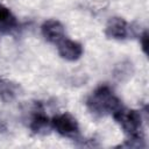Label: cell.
<instances>
[{
  "label": "cell",
  "mask_w": 149,
  "mask_h": 149,
  "mask_svg": "<svg viewBox=\"0 0 149 149\" xmlns=\"http://www.w3.org/2000/svg\"><path fill=\"white\" fill-rule=\"evenodd\" d=\"M19 23L9 8L0 5V33L9 34L17 28Z\"/></svg>",
  "instance_id": "obj_9"
},
{
  "label": "cell",
  "mask_w": 149,
  "mask_h": 149,
  "mask_svg": "<svg viewBox=\"0 0 149 149\" xmlns=\"http://www.w3.org/2000/svg\"><path fill=\"white\" fill-rule=\"evenodd\" d=\"M86 106L94 116L101 118L107 114L112 115L122 104L108 85H100L88 95Z\"/></svg>",
  "instance_id": "obj_1"
},
{
  "label": "cell",
  "mask_w": 149,
  "mask_h": 149,
  "mask_svg": "<svg viewBox=\"0 0 149 149\" xmlns=\"http://www.w3.org/2000/svg\"><path fill=\"white\" fill-rule=\"evenodd\" d=\"M112 116L121 129L128 135V139H144L141 112L121 106L112 114Z\"/></svg>",
  "instance_id": "obj_2"
},
{
  "label": "cell",
  "mask_w": 149,
  "mask_h": 149,
  "mask_svg": "<svg viewBox=\"0 0 149 149\" xmlns=\"http://www.w3.org/2000/svg\"><path fill=\"white\" fill-rule=\"evenodd\" d=\"M21 94L22 87L20 84L9 79L0 78V99L3 102H12Z\"/></svg>",
  "instance_id": "obj_8"
},
{
  "label": "cell",
  "mask_w": 149,
  "mask_h": 149,
  "mask_svg": "<svg viewBox=\"0 0 149 149\" xmlns=\"http://www.w3.org/2000/svg\"><path fill=\"white\" fill-rule=\"evenodd\" d=\"M49 125H50V121L45 114L42 102L36 101L31 109V116H30V123H29L31 132L35 134H44L49 128Z\"/></svg>",
  "instance_id": "obj_5"
},
{
  "label": "cell",
  "mask_w": 149,
  "mask_h": 149,
  "mask_svg": "<svg viewBox=\"0 0 149 149\" xmlns=\"http://www.w3.org/2000/svg\"><path fill=\"white\" fill-rule=\"evenodd\" d=\"M51 127L62 136L69 137V139H77L80 134L79 132V125L76 118L65 112L55 115L50 121Z\"/></svg>",
  "instance_id": "obj_3"
},
{
  "label": "cell",
  "mask_w": 149,
  "mask_h": 149,
  "mask_svg": "<svg viewBox=\"0 0 149 149\" xmlns=\"http://www.w3.org/2000/svg\"><path fill=\"white\" fill-rule=\"evenodd\" d=\"M140 43H141L142 51L147 55L148 54V30H144L140 35Z\"/></svg>",
  "instance_id": "obj_11"
},
{
  "label": "cell",
  "mask_w": 149,
  "mask_h": 149,
  "mask_svg": "<svg viewBox=\"0 0 149 149\" xmlns=\"http://www.w3.org/2000/svg\"><path fill=\"white\" fill-rule=\"evenodd\" d=\"M105 35L108 38L123 41L129 36V26L127 21L122 17H119V16L111 17L106 24Z\"/></svg>",
  "instance_id": "obj_6"
},
{
  "label": "cell",
  "mask_w": 149,
  "mask_h": 149,
  "mask_svg": "<svg viewBox=\"0 0 149 149\" xmlns=\"http://www.w3.org/2000/svg\"><path fill=\"white\" fill-rule=\"evenodd\" d=\"M57 50L59 56L69 62H74L79 59L84 52L83 45L79 42L69 38H63L59 43H57Z\"/></svg>",
  "instance_id": "obj_7"
},
{
  "label": "cell",
  "mask_w": 149,
  "mask_h": 149,
  "mask_svg": "<svg viewBox=\"0 0 149 149\" xmlns=\"http://www.w3.org/2000/svg\"><path fill=\"white\" fill-rule=\"evenodd\" d=\"M132 64H129V63H127V64H125V63H121V66L120 65H118L116 66V69H115V76L116 77H119L120 79H122L123 78V76H132V71H130V66Z\"/></svg>",
  "instance_id": "obj_10"
},
{
  "label": "cell",
  "mask_w": 149,
  "mask_h": 149,
  "mask_svg": "<svg viewBox=\"0 0 149 149\" xmlns=\"http://www.w3.org/2000/svg\"><path fill=\"white\" fill-rule=\"evenodd\" d=\"M41 33L45 41H48L49 43H54V44H57L63 38H65L64 26L62 24L61 21L55 20V19L44 21L43 24L41 26Z\"/></svg>",
  "instance_id": "obj_4"
}]
</instances>
